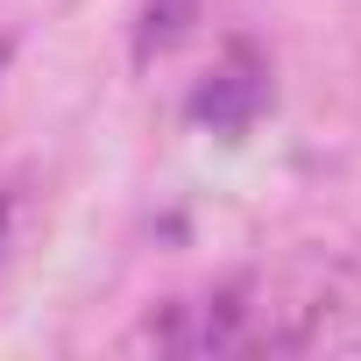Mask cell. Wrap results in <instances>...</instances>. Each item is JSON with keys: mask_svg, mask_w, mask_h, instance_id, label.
I'll use <instances>...</instances> for the list:
<instances>
[{"mask_svg": "<svg viewBox=\"0 0 361 361\" xmlns=\"http://www.w3.org/2000/svg\"><path fill=\"white\" fill-rule=\"evenodd\" d=\"M255 106H262V78H255V71H241V64H234V71H220V78L192 99V114H199V121H213V128H241Z\"/></svg>", "mask_w": 361, "mask_h": 361, "instance_id": "obj_1", "label": "cell"}, {"mask_svg": "<svg viewBox=\"0 0 361 361\" xmlns=\"http://www.w3.org/2000/svg\"><path fill=\"white\" fill-rule=\"evenodd\" d=\"M192 8H199V0H149V8H142V57L149 50H170L177 36H185Z\"/></svg>", "mask_w": 361, "mask_h": 361, "instance_id": "obj_2", "label": "cell"}, {"mask_svg": "<svg viewBox=\"0 0 361 361\" xmlns=\"http://www.w3.org/2000/svg\"><path fill=\"white\" fill-rule=\"evenodd\" d=\"M0 227H8V199H0Z\"/></svg>", "mask_w": 361, "mask_h": 361, "instance_id": "obj_3", "label": "cell"}, {"mask_svg": "<svg viewBox=\"0 0 361 361\" xmlns=\"http://www.w3.org/2000/svg\"><path fill=\"white\" fill-rule=\"evenodd\" d=\"M0 64H8V36H0Z\"/></svg>", "mask_w": 361, "mask_h": 361, "instance_id": "obj_4", "label": "cell"}]
</instances>
